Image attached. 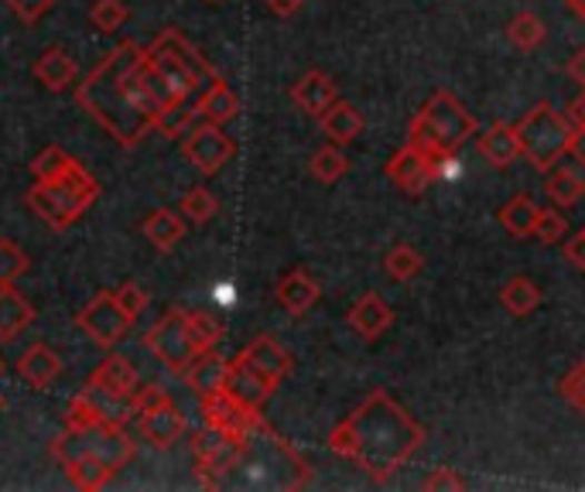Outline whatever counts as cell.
I'll return each mask as SVG.
<instances>
[{
    "mask_svg": "<svg viewBox=\"0 0 585 492\" xmlns=\"http://www.w3.org/2000/svg\"><path fill=\"white\" fill-rule=\"evenodd\" d=\"M76 103L123 148H133L148 130H155V120L165 110L145 76V49L133 41H120L79 82Z\"/></svg>",
    "mask_w": 585,
    "mask_h": 492,
    "instance_id": "6da1fadb",
    "label": "cell"
},
{
    "mask_svg": "<svg viewBox=\"0 0 585 492\" xmlns=\"http://www.w3.org/2000/svg\"><path fill=\"white\" fill-rule=\"evenodd\" d=\"M425 444V428L404 411L387 390H374L329 434V452L364 469L370 482L384 485L400 465H408Z\"/></svg>",
    "mask_w": 585,
    "mask_h": 492,
    "instance_id": "7a4b0ae2",
    "label": "cell"
},
{
    "mask_svg": "<svg viewBox=\"0 0 585 492\" xmlns=\"http://www.w3.org/2000/svg\"><path fill=\"white\" fill-rule=\"evenodd\" d=\"M234 472H244V485L257 489H301L311 479L305 459L281 434L267 428L264 418H257L254 428L244 434Z\"/></svg>",
    "mask_w": 585,
    "mask_h": 492,
    "instance_id": "3957f363",
    "label": "cell"
},
{
    "mask_svg": "<svg viewBox=\"0 0 585 492\" xmlns=\"http://www.w3.org/2000/svg\"><path fill=\"white\" fill-rule=\"evenodd\" d=\"M473 138H476V117L448 93V89H438V93L415 113L412 130H408V144L428 151L438 161L456 158Z\"/></svg>",
    "mask_w": 585,
    "mask_h": 492,
    "instance_id": "277c9868",
    "label": "cell"
},
{
    "mask_svg": "<svg viewBox=\"0 0 585 492\" xmlns=\"http://www.w3.org/2000/svg\"><path fill=\"white\" fill-rule=\"evenodd\" d=\"M145 59L155 69V76L165 82L175 103L189 100L199 86H209L212 79H219L209 59H202V52L178 28L161 31L145 49Z\"/></svg>",
    "mask_w": 585,
    "mask_h": 492,
    "instance_id": "5b68a950",
    "label": "cell"
},
{
    "mask_svg": "<svg viewBox=\"0 0 585 492\" xmlns=\"http://www.w3.org/2000/svg\"><path fill=\"white\" fill-rule=\"evenodd\" d=\"M100 185L97 178L89 174L79 161L69 164V171L56 182H34L28 189V205L34 209V215H41L52 230H69L72 222L97 202Z\"/></svg>",
    "mask_w": 585,
    "mask_h": 492,
    "instance_id": "8992f818",
    "label": "cell"
},
{
    "mask_svg": "<svg viewBox=\"0 0 585 492\" xmlns=\"http://www.w3.org/2000/svg\"><path fill=\"white\" fill-rule=\"evenodd\" d=\"M517 138L524 158L537 171H552L562 161V154H568L572 127L552 103H534L517 123Z\"/></svg>",
    "mask_w": 585,
    "mask_h": 492,
    "instance_id": "52a82bcc",
    "label": "cell"
},
{
    "mask_svg": "<svg viewBox=\"0 0 585 492\" xmlns=\"http://www.w3.org/2000/svg\"><path fill=\"white\" fill-rule=\"evenodd\" d=\"M145 349L155 355V360H161L171 373L186 376V370L199 355V345H196L192 329H189V311L171 308L165 319H158L145 332Z\"/></svg>",
    "mask_w": 585,
    "mask_h": 492,
    "instance_id": "ba28073f",
    "label": "cell"
},
{
    "mask_svg": "<svg viewBox=\"0 0 585 492\" xmlns=\"http://www.w3.org/2000/svg\"><path fill=\"white\" fill-rule=\"evenodd\" d=\"M182 154L186 161L202 171V174H219L222 168H227L237 154V144L227 130H222L219 123H199L186 133V141H182Z\"/></svg>",
    "mask_w": 585,
    "mask_h": 492,
    "instance_id": "9c48e42d",
    "label": "cell"
},
{
    "mask_svg": "<svg viewBox=\"0 0 585 492\" xmlns=\"http://www.w3.org/2000/svg\"><path fill=\"white\" fill-rule=\"evenodd\" d=\"M76 325H79L89 339H93L97 345L110 349V345H117V342L127 339V332L133 329V319L117 304L113 291H110V294L103 291V294H97L93 301H89V304L79 311Z\"/></svg>",
    "mask_w": 585,
    "mask_h": 492,
    "instance_id": "30bf717a",
    "label": "cell"
},
{
    "mask_svg": "<svg viewBox=\"0 0 585 492\" xmlns=\"http://www.w3.org/2000/svg\"><path fill=\"white\" fill-rule=\"evenodd\" d=\"M442 168H445V161H438L428 151L408 144L387 161V178H390V185H397L404 195H422L442 174Z\"/></svg>",
    "mask_w": 585,
    "mask_h": 492,
    "instance_id": "8fae6325",
    "label": "cell"
},
{
    "mask_svg": "<svg viewBox=\"0 0 585 492\" xmlns=\"http://www.w3.org/2000/svg\"><path fill=\"white\" fill-rule=\"evenodd\" d=\"M227 390L237 404L250 408V411H260L267 400H271V393L278 390L275 380H267L257 367H250L244 355H237V360H230V373H227Z\"/></svg>",
    "mask_w": 585,
    "mask_h": 492,
    "instance_id": "7c38bea8",
    "label": "cell"
},
{
    "mask_svg": "<svg viewBox=\"0 0 585 492\" xmlns=\"http://www.w3.org/2000/svg\"><path fill=\"white\" fill-rule=\"evenodd\" d=\"M291 100L301 113L308 117H323L336 100H339V86L333 76L319 72V69H311L305 72L295 86H291Z\"/></svg>",
    "mask_w": 585,
    "mask_h": 492,
    "instance_id": "4fadbf2b",
    "label": "cell"
},
{
    "mask_svg": "<svg viewBox=\"0 0 585 492\" xmlns=\"http://www.w3.org/2000/svg\"><path fill=\"white\" fill-rule=\"evenodd\" d=\"M89 438V455H97L100 462H107L113 472H120L130 459H133V438L123 431V424H97L86 431Z\"/></svg>",
    "mask_w": 585,
    "mask_h": 492,
    "instance_id": "5bb4252c",
    "label": "cell"
},
{
    "mask_svg": "<svg viewBox=\"0 0 585 492\" xmlns=\"http://www.w3.org/2000/svg\"><path fill=\"white\" fill-rule=\"evenodd\" d=\"M346 322H349V329H353L359 339L374 342V339H380V335L394 325V308H390L377 291H370V294H364V298H359V301L349 308Z\"/></svg>",
    "mask_w": 585,
    "mask_h": 492,
    "instance_id": "9a60e30c",
    "label": "cell"
},
{
    "mask_svg": "<svg viewBox=\"0 0 585 492\" xmlns=\"http://www.w3.org/2000/svg\"><path fill=\"white\" fill-rule=\"evenodd\" d=\"M275 298H278V304L288 311V315H305V311H311L315 304H319V298H323V288H319V281H315L308 271H288L281 281H278V288H275Z\"/></svg>",
    "mask_w": 585,
    "mask_h": 492,
    "instance_id": "2e32d148",
    "label": "cell"
},
{
    "mask_svg": "<svg viewBox=\"0 0 585 492\" xmlns=\"http://www.w3.org/2000/svg\"><path fill=\"white\" fill-rule=\"evenodd\" d=\"M18 376L34 390H49L62 376V360L44 342H34L18 355Z\"/></svg>",
    "mask_w": 585,
    "mask_h": 492,
    "instance_id": "e0dca14e",
    "label": "cell"
},
{
    "mask_svg": "<svg viewBox=\"0 0 585 492\" xmlns=\"http://www.w3.org/2000/svg\"><path fill=\"white\" fill-rule=\"evenodd\" d=\"M240 355H244V360H247L250 367H257L267 380H275L278 386L285 383V376H288L291 367H295V363H291V352H288L281 342H275L271 335H257Z\"/></svg>",
    "mask_w": 585,
    "mask_h": 492,
    "instance_id": "ac0fdd59",
    "label": "cell"
},
{
    "mask_svg": "<svg viewBox=\"0 0 585 492\" xmlns=\"http://www.w3.org/2000/svg\"><path fill=\"white\" fill-rule=\"evenodd\" d=\"M186 428H189L186 414L178 411L171 400L161 408H155V411H148V414H141V438L148 444H155V449H171V444L186 434Z\"/></svg>",
    "mask_w": 585,
    "mask_h": 492,
    "instance_id": "d6986e66",
    "label": "cell"
},
{
    "mask_svg": "<svg viewBox=\"0 0 585 492\" xmlns=\"http://www.w3.org/2000/svg\"><path fill=\"white\" fill-rule=\"evenodd\" d=\"M227 373H230V360H222L219 352L206 349V352L196 355L192 367L186 370V380H189V386L199 396H209V393H219L222 386H227Z\"/></svg>",
    "mask_w": 585,
    "mask_h": 492,
    "instance_id": "ffe728a7",
    "label": "cell"
},
{
    "mask_svg": "<svg viewBox=\"0 0 585 492\" xmlns=\"http://www.w3.org/2000/svg\"><path fill=\"white\" fill-rule=\"evenodd\" d=\"M196 113H199L202 120L222 127V123H230V120L240 113V97L234 93L227 79H212V82L206 86V93L196 100Z\"/></svg>",
    "mask_w": 585,
    "mask_h": 492,
    "instance_id": "44dd1931",
    "label": "cell"
},
{
    "mask_svg": "<svg viewBox=\"0 0 585 492\" xmlns=\"http://www.w3.org/2000/svg\"><path fill=\"white\" fill-rule=\"evenodd\" d=\"M479 154L493 164V168H510L524 151H520V138L517 127L510 123H493L483 138H479Z\"/></svg>",
    "mask_w": 585,
    "mask_h": 492,
    "instance_id": "7402d4cb",
    "label": "cell"
},
{
    "mask_svg": "<svg viewBox=\"0 0 585 492\" xmlns=\"http://www.w3.org/2000/svg\"><path fill=\"white\" fill-rule=\"evenodd\" d=\"M145 237L161 253L175 250L178 243H182V237H186V215L182 212H171V209H155L145 219Z\"/></svg>",
    "mask_w": 585,
    "mask_h": 492,
    "instance_id": "603a6c76",
    "label": "cell"
},
{
    "mask_svg": "<svg viewBox=\"0 0 585 492\" xmlns=\"http://www.w3.org/2000/svg\"><path fill=\"white\" fill-rule=\"evenodd\" d=\"M34 322V308L14 288H0V339L11 342Z\"/></svg>",
    "mask_w": 585,
    "mask_h": 492,
    "instance_id": "cb8c5ba5",
    "label": "cell"
},
{
    "mask_svg": "<svg viewBox=\"0 0 585 492\" xmlns=\"http://www.w3.org/2000/svg\"><path fill=\"white\" fill-rule=\"evenodd\" d=\"M319 123H323V133H326L329 141H336V144H349V141L359 138V130H364V113H359L353 103L336 100V103L319 117Z\"/></svg>",
    "mask_w": 585,
    "mask_h": 492,
    "instance_id": "d4e9b609",
    "label": "cell"
},
{
    "mask_svg": "<svg viewBox=\"0 0 585 492\" xmlns=\"http://www.w3.org/2000/svg\"><path fill=\"white\" fill-rule=\"evenodd\" d=\"M89 383H97L110 393H133L138 390V370L127 355H107V360L89 373Z\"/></svg>",
    "mask_w": 585,
    "mask_h": 492,
    "instance_id": "484cf974",
    "label": "cell"
},
{
    "mask_svg": "<svg viewBox=\"0 0 585 492\" xmlns=\"http://www.w3.org/2000/svg\"><path fill=\"white\" fill-rule=\"evenodd\" d=\"M34 79H38L44 89H52V93H59V89H66V86L76 82V62L69 59V52L49 49V52H41V59L34 62Z\"/></svg>",
    "mask_w": 585,
    "mask_h": 492,
    "instance_id": "4316f807",
    "label": "cell"
},
{
    "mask_svg": "<svg viewBox=\"0 0 585 492\" xmlns=\"http://www.w3.org/2000/svg\"><path fill=\"white\" fill-rule=\"evenodd\" d=\"M500 304L510 311L514 319H527L531 311H537V304H542V288H537L531 278H510L504 288H500Z\"/></svg>",
    "mask_w": 585,
    "mask_h": 492,
    "instance_id": "83f0119b",
    "label": "cell"
},
{
    "mask_svg": "<svg viewBox=\"0 0 585 492\" xmlns=\"http://www.w3.org/2000/svg\"><path fill=\"white\" fill-rule=\"evenodd\" d=\"M545 192H548V199H552L558 209H568V205L582 202V195H585V178H582L575 168H552V171H548V182H545Z\"/></svg>",
    "mask_w": 585,
    "mask_h": 492,
    "instance_id": "f1b7e54d",
    "label": "cell"
},
{
    "mask_svg": "<svg viewBox=\"0 0 585 492\" xmlns=\"http://www.w3.org/2000/svg\"><path fill=\"white\" fill-rule=\"evenodd\" d=\"M500 222L504 230L517 240L534 237V222H537V205L531 202V195H514L504 209H500Z\"/></svg>",
    "mask_w": 585,
    "mask_h": 492,
    "instance_id": "f546056e",
    "label": "cell"
},
{
    "mask_svg": "<svg viewBox=\"0 0 585 492\" xmlns=\"http://www.w3.org/2000/svg\"><path fill=\"white\" fill-rule=\"evenodd\" d=\"M507 38H510L514 49H520V52H534V49H542V44H545L548 28H545V21L537 18V14L524 11V14H517V18L507 24Z\"/></svg>",
    "mask_w": 585,
    "mask_h": 492,
    "instance_id": "4dcf8cb0",
    "label": "cell"
},
{
    "mask_svg": "<svg viewBox=\"0 0 585 492\" xmlns=\"http://www.w3.org/2000/svg\"><path fill=\"white\" fill-rule=\"evenodd\" d=\"M66 475H69V482L76 485V489H103L110 479H113V469L107 465V462H100L97 455H86V459H79V462H72L69 469H66Z\"/></svg>",
    "mask_w": 585,
    "mask_h": 492,
    "instance_id": "1f68e13d",
    "label": "cell"
},
{
    "mask_svg": "<svg viewBox=\"0 0 585 492\" xmlns=\"http://www.w3.org/2000/svg\"><path fill=\"white\" fill-rule=\"evenodd\" d=\"M422 267H425L422 253H418L415 247H408V243H397V247L387 250V257H384V271H387L394 281H412V278H418Z\"/></svg>",
    "mask_w": 585,
    "mask_h": 492,
    "instance_id": "d6a6232c",
    "label": "cell"
},
{
    "mask_svg": "<svg viewBox=\"0 0 585 492\" xmlns=\"http://www.w3.org/2000/svg\"><path fill=\"white\" fill-rule=\"evenodd\" d=\"M308 171H311V178H319L323 185H333L349 171V161H346V154L336 144H329L323 151H315V158L308 161Z\"/></svg>",
    "mask_w": 585,
    "mask_h": 492,
    "instance_id": "836d02e7",
    "label": "cell"
},
{
    "mask_svg": "<svg viewBox=\"0 0 585 492\" xmlns=\"http://www.w3.org/2000/svg\"><path fill=\"white\" fill-rule=\"evenodd\" d=\"M178 212H182L189 222H196V227H206V222L219 212V199L209 192V189H189L182 195V202H178Z\"/></svg>",
    "mask_w": 585,
    "mask_h": 492,
    "instance_id": "e575fe53",
    "label": "cell"
},
{
    "mask_svg": "<svg viewBox=\"0 0 585 492\" xmlns=\"http://www.w3.org/2000/svg\"><path fill=\"white\" fill-rule=\"evenodd\" d=\"M196 117H199L196 107L189 110L186 100H182V103H171V107H165V110L158 113L155 130H161L165 138H186V133L192 130V120H196Z\"/></svg>",
    "mask_w": 585,
    "mask_h": 492,
    "instance_id": "d590c367",
    "label": "cell"
},
{
    "mask_svg": "<svg viewBox=\"0 0 585 492\" xmlns=\"http://www.w3.org/2000/svg\"><path fill=\"white\" fill-rule=\"evenodd\" d=\"M28 271V253L14 240H0V288H14Z\"/></svg>",
    "mask_w": 585,
    "mask_h": 492,
    "instance_id": "8d00e7d4",
    "label": "cell"
},
{
    "mask_svg": "<svg viewBox=\"0 0 585 492\" xmlns=\"http://www.w3.org/2000/svg\"><path fill=\"white\" fill-rule=\"evenodd\" d=\"M86 455H89V438H86V431L66 428V431L52 441V459H56L62 469H69L72 462H79V459H86Z\"/></svg>",
    "mask_w": 585,
    "mask_h": 492,
    "instance_id": "74e56055",
    "label": "cell"
},
{
    "mask_svg": "<svg viewBox=\"0 0 585 492\" xmlns=\"http://www.w3.org/2000/svg\"><path fill=\"white\" fill-rule=\"evenodd\" d=\"M69 164H72V158L62 148H44L31 161V174H34V182H56V178H62L69 171Z\"/></svg>",
    "mask_w": 585,
    "mask_h": 492,
    "instance_id": "f35d334b",
    "label": "cell"
},
{
    "mask_svg": "<svg viewBox=\"0 0 585 492\" xmlns=\"http://www.w3.org/2000/svg\"><path fill=\"white\" fill-rule=\"evenodd\" d=\"M97 424H103V421H100V414H97V408H93V400L86 396V390H79V393L69 400L66 428H72V431H89V428H97Z\"/></svg>",
    "mask_w": 585,
    "mask_h": 492,
    "instance_id": "ab89813d",
    "label": "cell"
},
{
    "mask_svg": "<svg viewBox=\"0 0 585 492\" xmlns=\"http://www.w3.org/2000/svg\"><path fill=\"white\" fill-rule=\"evenodd\" d=\"M89 21H93L97 31L110 34V31H117L127 21V4H123V0H97L93 11H89Z\"/></svg>",
    "mask_w": 585,
    "mask_h": 492,
    "instance_id": "60d3db41",
    "label": "cell"
},
{
    "mask_svg": "<svg viewBox=\"0 0 585 492\" xmlns=\"http://www.w3.org/2000/svg\"><path fill=\"white\" fill-rule=\"evenodd\" d=\"M189 329H192V339H196L199 352L216 349V342L222 339V325L209 315V311H189Z\"/></svg>",
    "mask_w": 585,
    "mask_h": 492,
    "instance_id": "b9f144b4",
    "label": "cell"
},
{
    "mask_svg": "<svg viewBox=\"0 0 585 492\" xmlns=\"http://www.w3.org/2000/svg\"><path fill=\"white\" fill-rule=\"evenodd\" d=\"M558 393L568 400V404H572L578 414H585V355H582V360H578L565 376H562Z\"/></svg>",
    "mask_w": 585,
    "mask_h": 492,
    "instance_id": "7bdbcfd3",
    "label": "cell"
},
{
    "mask_svg": "<svg viewBox=\"0 0 585 492\" xmlns=\"http://www.w3.org/2000/svg\"><path fill=\"white\" fill-rule=\"evenodd\" d=\"M568 233V222L565 215L555 209H537V222H534V237L542 240V243H558L562 237Z\"/></svg>",
    "mask_w": 585,
    "mask_h": 492,
    "instance_id": "ee69618b",
    "label": "cell"
},
{
    "mask_svg": "<svg viewBox=\"0 0 585 492\" xmlns=\"http://www.w3.org/2000/svg\"><path fill=\"white\" fill-rule=\"evenodd\" d=\"M113 298H117V304H120V308L127 311V315H130V319H138V315H141V311L148 308V301H151V298H148V291H145L141 284H133V281L120 284V288L113 291Z\"/></svg>",
    "mask_w": 585,
    "mask_h": 492,
    "instance_id": "f6af8a7d",
    "label": "cell"
},
{
    "mask_svg": "<svg viewBox=\"0 0 585 492\" xmlns=\"http://www.w3.org/2000/svg\"><path fill=\"white\" fill-rule=\"evenodd\" d=\"M168 393L158 386V383H148V386H138L133 390V414H148V411H155V408H161V404H168Z\"/></svg>",
    "mask_w": 585,
    "mask_h": 492,
    "instance_id": "bcb514c9",
    "label": "cell"
},
{
    "mask_svg": "<svg viewBox=\"0 0 585 492\" xmlns=\"http://www.w3.org/2000/svg\"><path fill=\"white\" fill-rule=\"evenodd\" d=\"M4 4L21 18V21H28V24H34L44 11H49L56 0H4Z\"/></svg>",
    "mask_w": 585,
    "mask_h": 492,
    "instance_id": "7dc6e473",
    "label": "cell"
},
{
    "mask_svg": "<svg viewBox=\"0 0 585 492\" xmlns=\"http://www.w3.org/2000/svg\"><path fill=\"white\" fill-rule=\"evenodd\" d=\"M442 489L459 492V489H466V482H463L453 469H435V472L428 475V482H425V492H442Z\"/></svg>",
    "mask_w": 585,
    "mask_h": 492,
    "instance_id": "c3c4849f",
    "label": "cell"
},
{
    "mask_svg": "<svg viewBox=\"0 0 585 492\" xmlns=\"http://www.w3.org/2000/svg\"><path fill=\"white\" fill-rule=\"evenodd\" d=\"M565 257L578 267V271H585V230L575 233V237L565 243Z\"/></svg>",
    "mask_w": 585,
    "mask_h": 492,
    "instance_id": "681fc988",
    "label": "cell"
},
{
    "mask_svg": "<svg viewBox=\"0 0 585 492\" xmlns=\"http://www.w3.org/2000/svg\"><path fill=\"white\" fill-rule=\"evenodd\" d=\"M568 154L575 158L578 168H585V123H578L572 130V138H568Z\"/></svg>",
    "mask_w": 585,
    "mask_h": 492,
    "instance_id": "f907efd6",
    "label": "cell"
},
{
    "mask_svg": "<svg viewBox=\"0 0 585 492\" xmlns=\"http://www.w3.org/2000/svg\"><path fill=\"white\" fill-rule=\"evenodd\" d=\"M264 4H267V11L278 14V18H291V14L301 11L305 0H264Z\"/></svg>",
    "mask_w": 585,
    "mask_h": 492,
    "instance_id": "816d5d0a",
    "label": "cell"
},
{
    "mask_svg": "<svg viewBox=\"0 0 585 492\" xmlns=\"http://www.w3.org/2000/svg\"><path fill=\"white\" fill-rule=\"evenodd\" d=\"M568 76L585 89V49H578V52L572 56V62H568Z\"/></svg>",
    "mask_w": 585,
    "mask_h": 492,
    "instance_id": "f5cc1de1",
    "label": "cell"
},
{
    "mask_svg": "<svg viewBox=\"0 0 585 492\" xmlns=\"http://www.w3.org/2000/svg\"><path fill=\"white\" fill-rule=\"evenodd\" d=\"M568 113L575 117V123H585V89H582V97L568 107Z\"/></svg>",
    "mask_w": 585,
    "mask_h": 492,
    "instance_id": "db71d44e",
    "label": "cell"
},
{
    "mask_svg": "<svg viewBox=\"0 0 585 492\" xmlns=\"http://www.w3.org/2000/svg\"><path fill=\"white\" fill-rule=\"evenodd\" d=\"M565 4H568V11H572L575 18L585 21V0H565Z\"/></svg>",
    "mask_w": 585,
    "mask_h": 492,
    "instance_id": "11a10c76",
    "label": "cell"
},
{
    "mask_svg": "<svg viewBox=\"0 0 585 492\" xmlns=\"http://www.w3.org/2000/svg\"><path fill=\"white\" fill-rule=\"evenodd\" d=\"M4 408H8V400H4V393H0V414H4Z\"/></svg>",
    "mask_w": 585,
    "mask_h": 492,
    "instance_id": "9f6ffc18",
    "label": "cell"
},
{
    "mask_svg": "<svg viewBox=\"0 0 585 492\" xmlns=\"http://www.w3.org/2000/svg\"><path fill=\"white\" fill-rule=\"evenodd\" d=\"M4 370H8V367H4V360H0V376H4Z\"/></svg>",
    "mask_w": 585,
    "mask_h": 492,
    "instance_id": "6f0895ef",
    "label": "cell"
},
{
    "mask_svg": "<svg viewBox=\"0 0 585 492\" xmlns=\"http://www.w3.org/2000/svg\"><path fill=\"white\" fill-rule=\"evenodd\" d=\"M209 4H219V0H209Z\"/></svg>",
    "mask_w": 585,
    "mask_h": 492,
    "instance_id": "680465c9",
    "label": "cell"
}]
</instances>
